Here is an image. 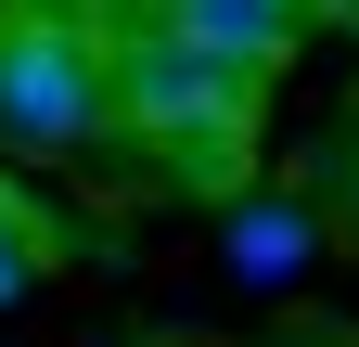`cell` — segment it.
I'll return each instance as SVG.
<instances>
[{
  "label": "cell",
  "instance_id": "obj_1",
  "mask_svg": "<svg viewBox=\"0 0 359 347\" xmlns=\"http://www.w3.org/2000/svg\"><path fill=\"white\" fill-rule=\"evenodd\" d=\"M103 103H116V129L142 155L180 167V181L244 193V167H257V77H231L218 52H193L180 26H128L116 39L103 52Z\"/></svg>",
  "mask_w": 359,
  "mask_h": 347
},
{
  "label": "cell",
  "instance_id": "obj_2",
  "mask_svg": "<svg viewBox=\"0 0 359 347\" xmlns=\"http://www.w3.org/2000/svg\"><path fill=\"white\" fill-rule=\"evenodd\" d=\"M90 129H116V103H103V52H90L77 26H52V13L0 26V142L65 155V142H90Z\"/></svg>",
  "mask_w": 359,
  "mask_h": 347
},
{
  "label": "cell",
  "instance_id": "obj_3",
  "mask_svg": "<svg viewBox=\"0 0 359 347\" xmlns=\"http://www.w3.org/2000/svg\"><path fill=\"white\" fill-rule=\"evenodd\" d=\"M154 26H180L193 52H218L231 77H269L295 52V26H308V0H154Z\"/></svg>",
  "mask_w": 359,
  "mask_h": 347
},
{
  "label": "cell",
  "instance_id": "obj_4",
  "mask_svg": "<svg viewBox=\"0 0 359 347\" xmlns=\"http://www.w3.org/2000/svg\"><path fill=\"white\" fill-rule=\"evenodd\" d=\"M308 257H321V219H308V206H231V270L244 283H295L308 270Z\"/></svg>",
  "mask_w": 359,
  "mask_h": 347
},
{
  "label": "cell",
  "instance_id": "obj_5",
  "mask_svg": "<svg viewBox=\"0 0 359 347\" xmlns=\"http://www.w3.org/2000/svg\"><path fill=\"white\" fill-rule=\"evenodd\" d=\"M26 283H39V232H26V219H0V309H13Z\"/></svg>",
  "mask_w": 359,
  "mask_h": 347
},
{
  "label": "cell",
  "instance_id": "obj_6",
  "mask_svg": "<svg viewBox=\"0 0 359 347\" xmlns=\"http://www.w3.org/2000/svg\"><path fill=\"white\" fill-rule=\"evenodd\" d=\"M308 26H359V0H308Z\"/></svg>",
  "mask_w": 359,
  "mask_h": 347
},
{
  "label": "cell",
  "instance_id": "obj_7",
  "mask_svg": "<svg viewBox=\"0 0 359 347\" xmlns=\"http://www.w3.org/2000/svg\"><path fill=\"white\" fill-rule=\"evenodd\" d=\"M0 219H13V193H0Z\"/></svg>",
  "mask_w": 359,
  "mask_h": 347
}]
</instances>
